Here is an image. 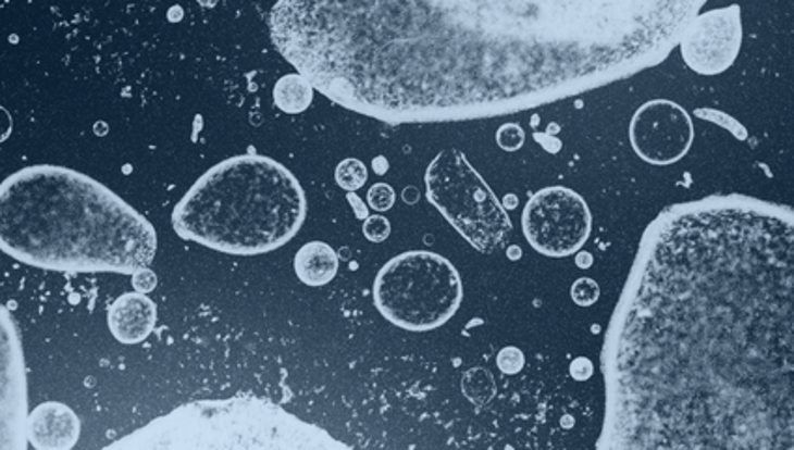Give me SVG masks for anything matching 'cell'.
<instances>
[{
  "label": "cell",
  "instance_id": "6da1fadb",
  "mask_svg": "<svg viewBox=\"0 0 794 450\" xmlns=\"http://www.w3.org/2000/svg\"><path fill=\"white\" fill-rule=\"evenodd\" d=\"M793 288L787 205L666 208L609 320L598 449H794Z\"/></svg>",
  "mask_w": 794,
  "mask_h": 450
},
{
  "label": "cell",
  "instance_id": "7a4b0ae2",
  "mask_svg": "<svg viewBox=\"0 0 794 450\" xmlns=\"http://www.w3.org/2000/svg\"><path fill=\"white\" fill-rule=\"evenodd\" d=\"M707 0H277L273 46L385 124L494 118L662 64Z\"/></svg>",
  "mask_w": 794,
  "mask_h": 450
},
{
  "label": "cell",
  "instance_id": "3957f363",
  "mask_svg": "<svg viewBox=\"0 0 794 450\" xmlns=\"http://www.w3.org/2000/svg\"><path fill=\"white\" fill-rule=\"evenodd\" d=\"M0 251L46 272L133 275L152 264L158 234L98 179L34 165L0 184Z\"/></svg>",
  "mask_w": 794,
  "mask_h": 450
},
{
  "label": "cell",
  "instance_id": "277c9868",
  "mask_svg": "<svg viewBox=\"0 0 794 450\" xmlns=\"http://www.w3.org/2000/svg\"><path fill=\"white\" fill-rule=\"evenodd\" d=\"M307 197L298 178L259 153L234 155L202 174L173 210L179 238L213 251L257 257L301 230Z\"/></svg>",
  "mask_w": 794,
  "mask_h": 450
},
{
  "label": "cell",
  "instance_id": "5b68a950",
  "mask_svg": "<svg viewBox=\"0 0 794 450\" xmlns=\"http://www.w3.org/2000/svg\"><path fill=\"white\" fill-rule=\"evenodd\" d=\"M113 447L126 449H348L324 428L260 398L182 405Z\"/></svg>",
  "mask_w": 794,
  "mask_h": 450
},
{
  "label": "cell",
  "instance_id": "8992f818",
  "mask_svg": "<svg viewBox=\"0 0 794 450\" xmlns=\"http://www.w3.org/2000/svg\"><path fill=\"white\" fill-rule=\"evenodd\" d=\"M372 296L377 312L390 324L406 332H432L462 305V277L442 254L402 252L377 272Z\"/></svg>",
  "mask_w": 794,
  "mask_h": 450
},
{
  "label": "cell",
  "instance_id": "52a82bcc",
  "mask_svg": "<svg viewBox=\"0 0 794 450\" xmlns=\"http://www.w3.org/2000/svg\"><path fill=\"white\" fill-rule=\"evenodd\" d=\"M426 199L473 249L491 254L512 233V221L483 176L457 148L437 153L424 174Z\"/></svg>",
  "mask_w": 794,
  "mask_h": 450
},
{
  "label": "cell",
  "instance_id": "ba28073f",
  "mask_svg": "<svg viewBox=\"0 0 794 450\" xmlns=\"http://www.w3.org/2000/svg\"><path fill=\"white\" fill-rule=\"evenodd\" d=\"M522 230L536 252L549 259H565L587 243L593 215L587 202L574 189L544 187L523 208Z\"/></svg>",
  "mask_w": 794,
  "mask_h": 450
},
{
  "label": "cell",
  "instance_id": "9c48e42d",
  "mask_svg": "<svg viewBox=\"0 0 794 450\" xmlns=\"http://www.w3.org/2000/svg\"><path fill=\"white\" fill-rule=\"evenodd\" d=\"M742 38V10L731 4L695 15L682 33L679 49L692 72L715 77L735 64Z\"/></svg>",
  "mask_w": 794,
  "mask_h": 450
},
{
  "label": "cell",
  "instance_id": "30bf717a",
  "mask_svg": "<svg viewBox=\"0 0 794 450\" xmlns=\"http://www.w3.org/2000/svg\"><path fill=\"white\" fill-rule=\"evenodd\" d=\"M694 122L688 111L671 100L643 103L630 122V145L649 165H675L694 142Z\"/></svg>",
  "mask_w": 794,
  "mask_h": 450
},
{
  "label": "cell",
  "instance_id": "8fae6325",
  "mask_svg": "<svg viewBox=\"0 0 794 450\" xmlns=\"http://www.w3.org/2000/svg\"><path fill=\"white\" fill-rule=\"evenodd\" d=\"M25 351L12 314L0 303V450L28 447Z\"/></svg>",
  "mask_w": 794,
  "mask_h": 450
},
{
  "label": "cell",
  "instance_id": "7c38bea8",
  "mask_svg": "<svg viewBox=\"0 0 794 450\" xmlns=\"http://www.w3.org/2000/svg\"><path fill=\"white\" fill-rule=\"evenodd\" d=\"M80 437L77 413L60 402L36 405L27 418V439L33 449H73Z\"/></svg>",
  "mask_w": 794,
  "mask_h": 450
},
{
  "label": "cell",
  "instance_id": "4fadbf2b",
  "mask_svg": "<svg viewBox=\"0 0 794 450\" xmlns=\"http://www.w3.org/2000/svg\"><path fill=\"white\" fill-rule=\"evenodd\" d=\"M107 324L120 345H140L156 329L158 307L146 293L127 291L109 307Z\"/></svg>",
  "mask_w": 794,
  "mask_h": 450
},
{
  "label": "cell",
  "instance_id": "5bb4252c",
  "mask_svg": "<svg viewBox=\"0 0 794 450\" xmlns=\"http://www.w3.org/2000/svg\"><path fill=\"white\" fill-rule=\"evenodd\" d=\"M294 270L303 285L314 288L330 285L337 277V252L322 241H309L296 252Z\"/></svg>",
  "mask_w": 794,
  "mask_h": 450
},
{
  "label": "cell",
  "instance_id": "9a60e30c",
  "mask_svg": "<svg viewBox=\"0 0 794 450\" xmlns=\"http://www.w3.org/2000/svg\"><path fill=\"white\" fill-rule=\"evenodd\" d=\"M314 88L301 73L283 75L273 87V103L286 114L305 113L311 107Z\"/></svg>",
  "mask_w": 794,
  "mask_h": 450
},
{
  "label": "cell",
  "instance_id": "2e32d148",
  "mask_svg": "<svg viewBox=\"0 0 794 450\" xmlns=\"http://www.w3.org/2000/svg\"><path fill=\"white\" fill-rule=\"evenodd\" d=\"M462 392L471 404L483 408L496 397V379L483 366H475L463 374Z\"/></svg>",
  "mask_w": 794,
  "mask_h": 450
},
{
  "label": "cell",
  "instance_id": "e0dca14e",
  "mask_svg": "<svg viewBox=\"0 0 794 450\" xmlns=\"http://www.w3.org/2000/svg\"><path fill=\"white\" fill-rule=\"evenodd\" d=\"M335 179H337V186L343 187L346 192L358 191L361 187L367 184L369 179V171L363 161L350 160L340 161L335 171Z\"/></svg>",
  "mask_w": 794,
  "mask_h": 450
},
{
  "label": "cell",
  "instance_id": "ac0fdd59",
  "mask_svg": "<svg viewBox=\"0 0 794 450\" xmlns=\"http://www.w3.org/2000/svg\"><path fill=\"white\" fill-rule=\"evenodd\" d=\"M694 116L705 120V122H712L716 126L723 127V129L731 133L735 139H748V129L742 126L739 120L733 118L731 114L723 113V111H718V109H712V107H707V109H695Z\"/></svg>",
  "mask_w": 794,
  "mask_h": 450
},
{
  "label": "cell",
  "instance_id": "d6986e66",
  "mask_svg": "<svg viewBox=\"0 0 794 450\" xmlns=\"http://www.w3.org/2000/svg\"><path fill=\"white\" fill-rule=\"evenodd\" d=\"M570 298L578 307L595 305L596 301L600 299V286L595 278H578L576 283L570 286Z\"/></svg>",
  "mask_w": 794,
  "mask_h": 450
},
{
  "label": "cell",
  "instance_id": "ffe728a7",
  "mask_svg": "<svg viewBox=\"0 0 794 450\" xmlns=\"http://www.w3.org/2000/svg\"><path fill=\"white\" fill-rule=\"evenodd\" d=\"M496 142L505 152H517L525 142V132L520 124L507 122L496 133Z\"/></svg>",
  "mask_w": 794,
  "mask_h": 450
},
{
  "label": "cell",
  "instance_id": "44dd1931",
  "mask_svg": "<svg viewBox=\"0 0 794 450\" xmlns=\"http://www.w3.org/2000/svg\"><path fill=\"white\" fill-rule=\"evenodd\" d=\"M497 368L507 376H517L525 366V355L517 346H505L504 350L497 353Z\"/></svg>",
  "mask_w": 794,
  "mask_h": 450
},
{
  "label": "cell",
  "instance_id": "7402d4cb",
  "mask_svg": "<svg viewBox=\"0 0 794 450\" xmlns=\"http://www.w3.org/2000/svg\"><path fill=\"white\" fill-rule=\"evenodd\" d=\"M395 199H397L395 189L387 186V184H374L369 189V195H367V202L371 205V210L382 213L387 212L395 205Z\"/></svg>",
  "mask_w": 794,
  "mask_h": 450
},
{
  "label": "cell",
  "instance_id": "603a6c76",
  "mask_svg": "<svg viewBox=\"0 0 794 450\" xmlns=\"http://www.w3.org/2000/svg\"><path fill=\"white\" fill-rule=\"evenodd\" d=\"M363 234L372 243H382L390 236L389 218L384 215H369L363 221Z\"/></svg>",
  "mask_w": 794,
  "mask_h": 450
},
{
  "label": "cell",
  "instance_id": "cb8c5ba5",
  "mask_svg": "<svg viewBox=\"0 0 794 450\" xmlns=\"http://www.w3.org/2000/svg\"><path fill=\"white\" fill-rule=\"evenodd\" d=\"M132 278L133 288H135V291H140V293H150L158 286V275L150 267L137 270V272L133 273Z\"/></svg>",
  "mask_w": 794,
  "mask_h": 450
},
{
  "label": "cell",
  "instance_id": "d4e9b609",
  "mask_svg": "<svg viewBox=\"0 0 794 450\" xmlns=\"http://www.w3.org/2000/svg\"><path fill=\"white\" fill-rule=\"evenodd\" d=\"M570 378L576 382H587L595 374V364L587 358L572 359L569 364Z\"/></svg>",
  "mask_w": 794,
  "mask_h": 450
},
{
  "label": "cell",
  "instance_id": "484cf974",
  "mask_svg": "<svg viewBox=\"0 0 794 450\" xmlns=\"http://www.w3.org/2000/svg\"><path fill=\"white\" fill-rule=\"evenodd\" d=\"M533 139L538 145L543 146V150L548 153H559L563 150V140L559 139L557 135H549V133H533Z\"/></svg>",
  "mask_w": 794,
  "mask_h": 450
},
{
  "label": "cell",
  "instance_id": "4316f807",
  "mask_svg": "<svg viewBox=\"0 0 794 450\" xmlns=\"http://www.w3.org/2000/svg\"><path fill=\"white\" fill-rule=\"evenodd\" d=\"M12 132H14V118L7 107L0 105V142L10 139Z\"/></svg>",
  "mask_w": 794,
  "mask_h": 450
},
{
  "label": "cell",
  "instance_id": "83f0119b",
  "mask_svg": "<svg viewBox=\"0 0 794 450\" xmlns=\"http://www.w3.org/2000/svg\"><path fill=\"white\" fill-rule=\"evenodd\" d=\"M346 200L350 202L351 210H353V213H356V217L361 218V221H364V218L369 217V210H367V204H364L363 200L359 199V195H356V191H348V195H346Z\"/></svg>",
  "mask_w": 794,
  "mask_h": 450
},
{
  "label": "cell",
  "instance_id": "f1b7e54d",
  "mask_svg": "<svg viewBox=\"0 0 794 450\" xmlns=\"http://www.w3.org/2000/svg\"><path fill=\"white\" fill-rule=\"evenodd\" d=\"M574 262H576L580 270H590L591 265L595 264V257H593L591 252L582 251V249H580V251L576 252V259H574Z\"/></svg>",
  "mask_w": 794,
  "mask_h": 450
},
{
  "label": "cell",
  "instance_id": "f546056e",
  "mask_svg": "<svg viewBox=\"0 0 794 450\" xmlns=\"http://www.w3.org/2000/svg\"><path fill=\"white\" fill-rule=\"evenodd\" d=\"M372 168H374V173H376L377 176H384V174L389 171V161H387V158H384V155H377V158H374V161H372Z\"/></svg>",
  "mask_w": 794,
  "mask_h": 450
},
{
  "label": "cell",
  "instance_id": "4dcf8cb0",
  "mask_svg": "<svg viewBox=\"0 0 794 450\" xmlns=\"http://www.w3.org/2000/svg\"><path fill=\"white\" fill-rule=\"evenodd\" d=\"M419 189L418 187H406L405 191H402V200H405L406 204H418L419 202Z\"/></svg>",
  "mask_w": 794,
  "mask_h": 450
},
{
  "label": "cell",
  "instance_id": "1f68e13d",
  "mask_svg": "<svg viewBox=\"0 0 794 450\" xmlns=\"http://www.w3.org/2000/svg\"><path fill=\"white\" fill-rule=\"evenodd\" d=\"M501 204H504L505 210H507V212H509V210H517L518 204H520V202H518L517 195H507V197H505L504 202H501Z\"/></svg>",
  "mask_w": 794,
  "mask_h": 450
},
{
  "label": "cell",
  "instance_id": "d6a6232c",
  "mask_svg": "<svg viewBox=\"0 0 794 450\" xmlns=\"http://www.w3.org/2000/svg\"><path fill=\"white\" fill-rule=\"evenodd\" d=\"M507 257H509V260H520L522 259V249L518 246H510L507 249Z\"/></svg>",
  "mask_w": 794,
  "mask_h": 450
},
{
  "label": "cell",
  "instance_id": "836d02e7",
  "mask_svg": "<svg viewBox=\"0 0 794 450\" xmlns=\"http://www.w3.org/2000/svg\"><path fill=\"white\" fill-rule=\"evenodd\" d=\"M559 129H561V127L557 126V124H549L548 132L546 133H549V135H556V133H559Z\"/></svg>",
  "mask_w": 794,
  "mask_h": 450
}]
</instances>
